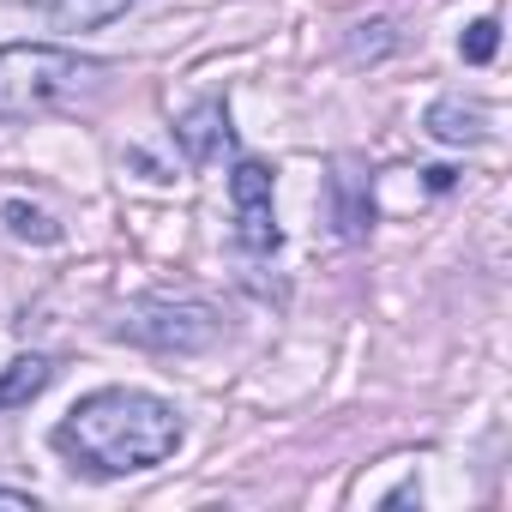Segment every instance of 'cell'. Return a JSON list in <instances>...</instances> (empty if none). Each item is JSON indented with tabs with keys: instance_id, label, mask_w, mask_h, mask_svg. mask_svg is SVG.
<instances>
[{
	"instance_id": "cell-1",
	"label": "cell",
	"mask_w": 512,
	"mask_h": 512,
	"mask_svg": "<svg viewBox=\"0 0 512 512\" xmlns=\"http://www.w3.org/2000/svg\"><path fill=\"white\" fill-rule=\"evenodd\" d=\"M55 446L91 476H133L181 446V410L139 386H103L61 416Z\"/></svg>"
},
{
	"instance_id": "cell-2",
	"label": "cell",
	"mask_w": 512,
	"mask_h": 512,
	"mask_svg": "<svg viewBox=\"0 0 512 512\" xmlns=\"http://www.w3.org/2000/svg\"><path fill=\"white\" fill-rule=\"evenodd\" d=\"M115 67L79 49L55 43H7L0 49V121H37L49 109H67L79 91L103 85Z\"/></svg>"
},
{
	"instance_id": "cell-3",
	"label": "cell",
	"mask_w": 512,
	"mask_h": 512,
	"mask_svg": "<svg viewBox=\"0 0 512 512\" xmlns=\"http://www.w3.org/2000/svg\"><path fill=\"white\" fill-rule=\"evenodd\" d=\"M115 338L127 344H145V350H205L217 338V314L199 308V302H169V296H145L133 308H121L115 320Z\"/></svg>"
},
{
	"instance_id": "cell-4",
	"label": "cell",
	"mask_w": 512,
	"mask_h": 512,
	"mask_svg": "<svg viewBox=\"0 0 512 512\" xmlns=\"http://www.w3.org/2000/svg\"><path fill=\"white\" fill-rule=\"evenodd\" d=\"M229 199H235V235L247 253H272L278 247V223H272V163L241 157L229 175Z\"/></svg>"
},
{
	"instance_id": "cell-5",
	"label": "cell",
	"mask_w": 512,
	"mask_h": 512,
	"mask_svg": "<svg viewBox=\"0 0 512 512\" xmlns=\"http://www.w3.org/2000/svg\"><path fill=\"white\" fill-rule=\"evenodd\" d=\"M229 103L223 97H205L199 109H187L181 121H175V145H181V157L187 163H211L217 151H229Z\"/></svg>"
},
{
	"instance_id": "cell-6",
	"label": "cell",
	"mask_w": 512,
	"mask_h": 512,
	"mask_svg": "<svg viewBox=\"0 0 512 512\" xmlns=\"http://www.w3.org/2000/svg\"><path fill=\"white\" fill-rule=\"evenodd\" d=\"M428 133L440 145H482L488 139V109L482 103H464V97H440L428 109Z\"/></svg>"
},
{
	"instance_id": "cell-7",
	"label": "cell",
	"mask_w": 512,
	"mask_h": 512,
	"mask_svg": "<svg viewBox=\"0 0 512 512\" xmlns=\"http://www.w3.org/2000/svg\"><path fill=\"white\" fill-rule=\"evenodd\" d=\"M37 7H43V19L55 31H97V25L121 19L133 0H37Z\"/></svg>"
},
{
	"instance_id": "cell-8",
	"label": "cell",
	"mask_w": 512,
	"mask_h": 512,
	"mask_svg": "<svg viewBox=\"0 0 512 512\" xmlns=\"http://www.w3.org/2000/svg\"><path fill=\"white\" fill-rule=\"evenodd\" d=\"M49 380H55L49 356H19V362H7V374H0V410H13V404H31V398H37Z\"/></svg>"
},
{
	"instance_id": "cell-9",
	"label": "cell",
	"mask_w": 512,
	"mask_h": 512,
	"mask_svg": "<svg viewBox=\"0 0 512 512\" xmlns=\"http://www.w3.org/2000/svg\"><path fill=\"white\" fill-rule=\"evenodd\" d=\"M7 229L19 235V241H37V247H55L61 241V223L49 217V211H37V205H25V199H7Z\"/></svg>"
},
{
	"instance_id": "cell-10",
	"label": "cell",
	"mask_w": 512,
	"mask_h": 512,
	"mask_svg": "<svg viewBox=\"0 0 512 512\" xmlns=\"http://www.w3.org/2000/svg\"><path fill=\"white\" fill-rule=\"evenodd\" d=\"M368 223H374V205L362 199V181L344 169V175H338V229H344V241H362Z\"/></svg>"
},
{
	"instance_id": "cell-11",
	"label": "cell",
	"mask_w": 512,
	"mask_h": 512,
	"mask_svg": "<svg viewBox=\"0 0 512 512\" xmlns=\"http://www.w3.org/2000/svg\"><path fill=\"white\" fill-rule=\"evenodd\" d=\"M494 49H500V25H494V19H476V25L458 37V55H464L470 67H488V61H494Z\"/></svg>"
},
{
	"instance_id": "cell-12",
	"label": "cell",
	"mask_w": 512,
	"mask_h": 512,
	"mask_svg": "<svg viewBox=\"0 0 512 512\" xmlns=\"http://www.w3.org/2000/svg\"><path fill=\"white\" fill-rule=\"evenodd\" d=\"M0 506H31V512H37V494H25V488H0Z\"/></svg>"
}]
</instances>
